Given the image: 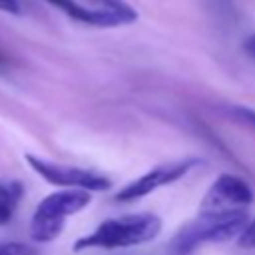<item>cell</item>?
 <instances>
[{"label": "cell", "instance_id": "obj_6", "mask_svg": "<svg viewBox=\"0 0 255 255\" xmlns=\"http://www.w3.org/2000/svg\"><path fill=\"white\" fill-rule=\"evenodd\" d=\"M253 203L251 185L233 173H221L205 191L199 211H233L247 209Z\"/></svg>", "mask_w": 255, "mask_h": 255}, {"label": "cell", "instance_id": "obj_8", "mask_svg": "<svg viewBox=\"0 0 255 255\" xmlns=\"http://www.w3.org/2000/svg\"><path fill=\"white\" fill-rule=\"evenodd\" d=\"M22 195H24V185L20 181L16 179L0 181V225H6L14 217Z\"/></svg>", "mask_w": 255, "mask_h": 255}, {"label": "cell", "instance_id": "obj_14", "mask_svg": "<svg viewBox=\"0 0 255 255\" xmlns=\"http://www.w3.org/2000/svg\"><path fill=\"white\" fill-rule=\"evenodd\" d=\"M243 50H245V52L255 60V34H251V36L243 42Z\"/></svg>", "mask_w": 255, "mask_h": 255}, {"label": "cell", "instance_id": "obj_11", "mask_svg": "<svg viewBox=\"0 0 255 255\" xmlns=\"http://www.w3.org/2000/svg\"><path fill=\"white\" fill-rule=\"evenodd\" d=\"M235 241L241 249H255V217L247 221V225L243 227V231Z\"/></svg>", "mask_w": 255, "mask_h": 255}, {"label": "cell", "instance_id": "obj_4", "mask_svg": "<svg viewBox=\"0 0 255 255\" xmlns=\"http://www.w3.org/2000/svg\"><path fill=\"white\" fill-rule=\"evenodd\" d=\"M26 163L34 173H38L42 179H46L52 185H58L62 189H84V191H106L112 187V179L84 167L76 165H64V163H54L44 157L28 153Z\"/></svg>", "mask_w": 255, "mask_h": 255}, {"label": "cell", "instance_id": "obj_5", "mask_svg": "<svg viewBox=\"0 0 255 255\" xmlns=\"http://www.w3.org/2000/svg\"><path fill=\"white\" fill-rule=\"evenodd\" d=\"M199 163H201V159H197V157H185V159H177V161H167V163L155 165L153 169L145 171L137 179H133L128 185H124L116 193V201H126L128 203V201L141 199V197L153 193L159 187H165L169 183H175L177 179H181L183 175H187Z\"/></svg>", "mask_w": 255, "mask_h": 255}, {"label": "cell", "instance_id": "obj_10", "mask_svg": "<svg viewBox=\"0 0 255 255\" xmlns=\"http://www.w3.org/2000/svg\"><path fill=\"white\" fill-rule=\"evenodd\" d=\"M0 255H40V251L20 241H6L0 243Z\"/></svg>", "mask_w": 255, "mask_h": 255}, {"label": "cell", "instance_id": "obj_7", "mask_svg": "<svg viewBox=\"0 0 255 255\" xmlns=\"http://www.w3.org/2000/svg\"><path fill=\"white\" fill-rule=\"evenodd\" d=\"M72 20L94 26V28H116L124 24H131L137 20V12L133 8L128 10H110V8H98V6H86L78 0H46Z\"/></svg>", "mask_w": 255, "mask_h": 255}, {"label": "cell", "instance_id": "obj_15", "mask_svg": "<svg viewBox=\"0 0 255 255\" xmlns=\"http://www.w3.org/2000/svg\"><path fill=\"white\" fill-rule=\"evenodd\" d=\"M4 64H6V60H4V56L0 54V68H4Z\"/></svg>", "mask_w": 255, "mask_h": 255}, {"label": "cell", "instance_id": "obj_2", "mask_svg": "<svg viewBox=\"0 0 255 255\" xmlns=\"http://www.w3.org/2000/svg\"><path fill=\"white\" fill-rule=\"evenodd\" d=\"M249 221L247 209L233 211H199L185 223L169 243V255H191L203 243H223L237 239Z\"/></svg>", "mask_w": 255, "mask_h": 255}, {"label": "cell", "instance_id": "obj_1", "mask_svg": "<svg viewBox=\"0 0 255 255\" xmlns=\"http://www.w3.org/2000/svg\"><path fill=\"white\" fill-rule=\"evenodd\" d=\"M161 231V219L155 213H128L102 221L90 235L74 243V251L86 249H126L155 239Z\"/></svg>", "mask_w": 255, "mask_h": 255}, {"label": "cell", "instance_id": "obj_3", "mask_svg": "<svg viewBox=\"0 0 255 255\" xmlns=\"http://www.w3.org/2000/svg\"><path fill=\"white\" fill-rule=\"evenodd\" d=\"M90 201V191L84 189H58L46 195L32 213L30 237L36 243L54 241L62 233L66 221L84 207H88Z\"/></svg>", "mask_w": 255, "mask_h": 255}, {"label": "cell", "instance_id": "obj_9", "mask_svg": "<svg viewBox=\"0 0 255 255\" xmlns=\"http://www.w3.org/2000/svg\"><path fill=\"white\" fill-rule=\"evenodd\" d=\"M225 114L229 118H233V122L247 126L249 129L255 131V110H249L243 106H229V108H225Z\"/></svg>", "mask_w": 255, "mask_h": 255}, {"label": "cell", "instance_id": "obj_12", "mask_svg": "<svg viewBox=\"0 0 255 255\" xmlns=\"http://www.w3.org/2000/svg\"><path fill=\"white\" fill-rule=\"evenodd\" d=\"M98 8H110V10H128L131 8L126 0H90Z\"/></svg>", "mask_w": 255, "mask_h": 255}, {"label": "cell", "instance_id": "obj_13", "mask_svg": "<svg viewBox=\"0 0 255 255\" xmlns=\"http://www.w3.org/2000/svg\"><path fill=\"white\" fill-rule=\"evenodd\" d=\"M0 10L8 12V14H14V16L22 14V6H20L18 0H0Z\"/></svg>", "mask_w": 255, "mask_h": 255}]
</instances>
